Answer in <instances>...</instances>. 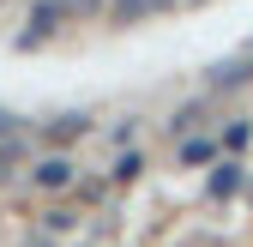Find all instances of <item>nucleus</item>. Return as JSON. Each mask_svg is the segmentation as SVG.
I'll return each instance as SVG.
<instances>
[{"instance_id":"obj_3","label":"nucleus","mask_w":253,"mask_h":247,"mask_svg":"<svg viewBox=\"0 0 253 247\" xmlns=\"http://www.w3.org/2000/svg\"><path fill=\"white\" fill-rule=\"evenodd\" d=\"M79 133H84V115H60L48 127V139H79Z\"/></svg>"},{"instance_id":"obj_1","label":"nucleus","mask_w":253,"mask_h":247,"mask_svg":"<svg viewBox=\"0 0 253 247\" xmlns=\"http://www.w3.org/2000/svg\"><path fill=\"white\" fill-rule=\"evenodd\" d=\"M241 79H253V48L235 54V60H223V67H211V84H241Z\"/></svg>"},{"instance_id":"obj_2","label":"nucleus","mask_w":253,"mask_h":247,"mask_svg":"<svg viewBox=\"0 0 253 247\" xmlns=\"http://www.w3.org/2000/svg\"><path fill=\"white\" fill-rule=\"evenodd\" d=\"M67 181H73V163H67V157L37 163V187H67Z\"/></svg>"},{"instance_id":"obj_5","label":"nucleus","mask_w":253,"mask_h":247,"mask_svg":"<svg viewBox=\"0 0 253 247\" xmlns=\"http://www.w3.org/2000/svg\"><path fill=\"white\" fill-rule=\"evenodd\" d=\"M235 181H241V175H235V163H223V169H217V181H211V193H229Z\"/></svg>"},{"instance_id":"obj_4","label":"nucleus","mask_w":253,"mask_h":247,"mask_svg":"<svg viewBox=\"0 0 253 247\" xmlns=\"http://www.w3.org/2000/svg\"><path fill=\"white\" fill-rule=\"evenodd\" d=\"M211 151H217L211 139H187L181 145V163H211Z\"/></svg>"}]
</instances>
